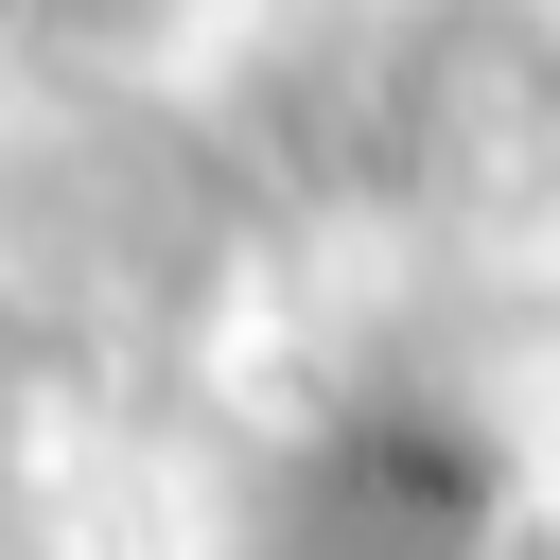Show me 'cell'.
Returning <instances> with one entry per match:
<instances>
[{
  "mask_svg": "<svg viewBox=\"0 0 560 560\" xmlns=\"http://www.w3.org/2000/svg\"><path fill=\"white\" fill-rule=\"evenodd\" d=\"M472 508H490V472L438 420H332L262 490V560H455Z\"/></svg>",
  "mask_w": 560,
  "mask_h": 560,
  "instance_id": "6da1fadb",
  "label": "cell"
}]
</instances>
